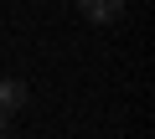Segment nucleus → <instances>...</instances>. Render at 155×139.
I'll return each instance as SVG.
<instances>
[{"label": "nucleus", "mask_w": 155, "mask_h": 139, "mask_svg": "<svg viewBox=\"0 0 155 139\" xmlns=\"http://www.w3.org/2000/svg\"><path fill=\"white\" fill-rule=\"evenodd\" d=\"M5 129H11V113H0V134H5Z\"/></svg>", "instance_id": "obj_3"}, {"label": "nucleus", "mask_w": 155, "mask_h": 139, "mask_svg": "<svg viewBox=\"0 0 155 139\" xmlns=\"http://www.w3.org/2000/svg\"><path fill=\"white\" fill-rule=\"evenodd\" d=\"M26 98H31V88H26L21 77H0V113H16V108H26Z\"/></svg>", "instance_id": "obj_2"}, {"label": "nucleus", "mask_w": 155, "mask_h": 139, "mask_svg": "<svg viewBox=\"0 0 155 139\" xmlns=\"http://www.w3.org/2000/svg\"><path fill=\"white\" fill-rule=\"evenodd\" d=\"M78 11H83L88 21H98V26H109V21L124 16V0H78Z\"/></svg>", "instance_id": "obj_1"}]
</instances>
